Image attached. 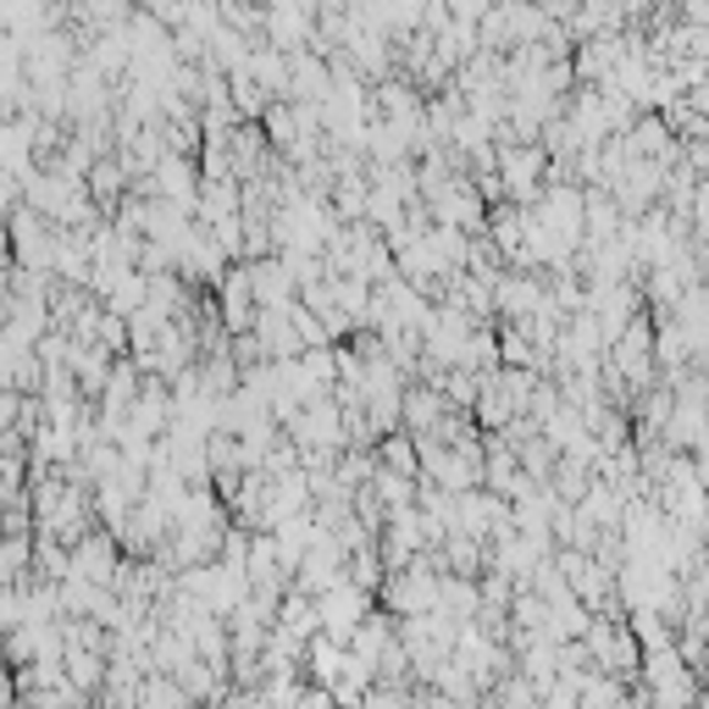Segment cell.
Instances as JSON below:
<instances>
[{
	"label": "cell",
	"mask_w": 709,
	"mask_h": 709,
	"mask_svg": "<svg viewBox=\"0 0 709 709\" xmlns=\"http://www.w3.org/2000/svg\"><path fill=\"white\" fill-rule=\"evenodd\" d=\"M100 670H106V659H100L95 648H89V654H84V643H78V648H67V681L95 687V681H100Z\"/></svg>",
	"instance_id": "obj_1"
},
{
	"label": "cell",
	"mask_w": 709,
	"mask_h": 709,
	"mask_svg": "<svg viewBox=\"0 0 709 709\" xmlns=\"http://www.w3.org/2000/svg\"><path fill=\"white\" fill-rule=\"evenodd\" d=\"M117 183H123V172H117L112 161H100V167H95V178H89V189H95L100 200H112V194H117Z\"/></svg>",
	"instance_id": "obj_2"
}]
</instances>
